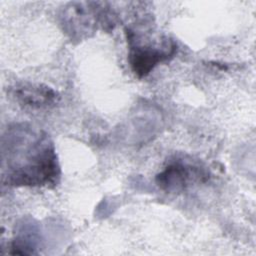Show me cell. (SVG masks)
<instances>
[{"instance_id":"3957f363","label":"cell","mask_w":256,"mask_h":256,"mask_svg":"<svg viewBox=\"0 0 256 256\" xmlns=\"http://www.w3.org/2000/svg\"><path fill=\"white\" fill-rule=\"evenodd\" d=\"M209 172L202 166L181 158L170 161L157 174L156 183L160 189L168 193H178L189 187L206 182Z\"/></svg>"},{"instance_id":"7a4b0ae2","label":"cell","mask_w":256,"mask_h":256,"mask_svg":"<svg viewBox=\"0 0 256 256\" xmlns=\"http://www.w3.org/2000/svg\"><path fill=\"white\" fill-rule=\"evenodd\" d=\"M125 33L129 47L128 60L132 71L140 78L148 75L158 64L173 58L177 52V43L167 37L152 41L128 27Z\"/></svg>"},{"instance_id":"6da1fadb","label":"cell","mask_w":256,"mask_h":256,"mask_svg":"<svg viewBox=\"0 0 256 256\" xmlns=\"http://www.w3.org/2000/svg\"><path fill=\"white\" fill-rule=\"evenodd\" d=\"M4 182L10 186H55L60 166L50 137L28 124L10 126L2 141Z\"/></svg>"},{"instance_id":"277c9868","label":"cell","mask_w":256,"mask_h":256,"mask_svg":"<svg viewBox=\"0 0 256 256\" xmlns=\"http://www.w3.org/2000/svg\"><path fill=\"white\" fill-rule=\"evenodd\" d=\"M16 102L23 108L39 110L50 108L58 102V93L49 86L42 84L22 83L13 88Z\"/></svg>"}]
</instances>
